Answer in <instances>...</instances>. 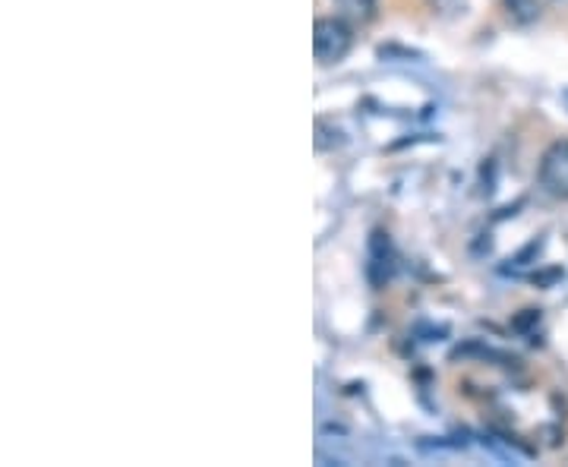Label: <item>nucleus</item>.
<instances>
[{
    "label": "nucleus",
    "mask_w": 568,
    "mask_h": 467,
    "mask_svg": "<svg viewBox=\"0 0 568 467\" xmlns=\"http://www.w3.org/2000/svg\"><path fill=\"white\" fill-rule=\"evenodd\" d=\"M354 48V29L338 17H323L313 26V54L320 67H338Z\"/></svg>",
    "instance_id": "obj_1"
},
{
    "label": "nucleus",
    "mask_w": 568,
    "mask_h": 467,
    "mask_svg": "<svg viewBox=\"0 0 568 467\" xmlns=\"http://www.w3.org/2000/svg\"><path fill=\"white\" fill-rule=\"evenodd\" d=\"M537 181L552 200L568 203V140H556L544 152L540 167H537Z\"/></svg>",
    "instance_id": "obj_2"
},
{
    "label": "nucleus",
    "mask_w": 568,
    "mask_h": 467,
    "mask_svg": "<svg viewBox=\"0 0 568 467\" xmlns=\"http://www.w3.org/2000/svg\"><path fill=\"white\" fill-rule=\"evenodd\" d=\"M395 256H392V244H388V234L383 231H376L373 234V241H369V282L373 287H383L392 278V263Z\"/></svg>",
    "instance_id": "obj_3"
},
{
    "label": "nucleus",
    "mask_w": 568,
    "mask_h": 467,
    "mask_svg": "<svg viewBox=\"0 0 568 467\" xmlns=\"http://www.w3.org/2000/svg\"><path fill=\"white\" fill-rule=\"evenodd\" d=\"M503 10H506V20L511 26H534V22L540 20V13H544V7H540V0H503Z\"/></svg>",
    "instance_id": "obj_4"
},
{
    "label": "nucleus",
    "mask_w": 568,
    "mask_h": 467,
    "mask_svg": "<svg viewBox=\"0 0 568 467\" xmlns=\"http://www.w3.org/2000/svg\"><path fill=\"white\" fill-rule=\"evenodd\" d=\"M342 13L354 22H369L379 10V0H338Z\"/></svg>",
    "instance_id": "obj_5"
},
{
    "label": "nucleus",
    "mask_w": 568,
    "mask_h": 467,
    "mask_svg": "<svg viewBox=\"0 0 568 467\" xmlns=\"http://www.w3.org/2000/svg\"><path fill=\"white\" fill-rule=\"evenodd\" d=\"M433 7V13H443V17H455V13H465L467 0H426Z\"/></svg>",
    "instance_id": "obj_6"
}]
</instances>
